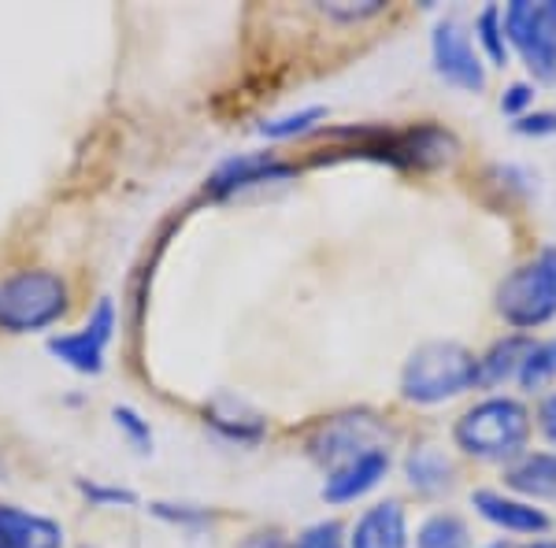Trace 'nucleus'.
<instances>
[{"label":"nucleus","mask_w":556,"mask_h":548,"mask_svg":"<svg viewBox=\"0 0 556 548\" xmlns=\"http://www.w3.org/2000/svg\"><path fill=\"white\" fill-rule=\"evenodd\" d=\"M479 385V356L460 341H424L401 371V397L434 408Z\"/></svg>","instance_id":"f257e3e1"},{"label":"nucleus","mask_w":556,"mask_h":548,"mask_svg":"<svg viewBox=\"0 0 556 548\" xmlns=\"http://www.w3.org/2000/svg\"><path fill=\"white\" fill-rule=\"evenodd\" d=\"M460 453L486 463H513L527 456L531 442V411L513 397H486L464 411L453 426Z\"/></svg>","instance_id":"f03ea898"},{"label":"nucleus","mask_w":556,"mask_h":548,"mask_svg":"<svg viewBox=\"0 0 556 548\" xmlns=\"http://www.w3.org/2000/svg\"><path fill=\"white\" fill-rule=\"evenodd\" d=\"M71 290L56 271H15L0 278V330L4 334H41L67 316Z\"/></svg>","instance_id":"7ed1b4c3"},{"label":"nucleus","mask_w":556,"mask_h":548,"mask_svg":"<svg viewBox=\"0 0 556 548\" xmlns=\"http://www.w3.org/2000/svg\"><path fill=\"white\" fill-rule=\"evenodd\" d=\"M497 316L513 330H538L556 319V248H542L527 264L501 278L497 293Z\"/></svg>","instance_id":"20e7f679"},{"label":"nucleus","mask_w":556,"mask_h":548,"mask_svg":"<svg viewBox=\"0 0 556 548\" xmlns=\"http://www.w3.org/2000/svg\"><path fill=\"white\" fill-rule=\"evenodd\" d=\"M505 20V38L508 49L519 52V60L538 82H556V0H513L508 8H501Z\"/></svg>","instance_id":"39448f33"},{"label":"nucleus","mask_w":556,"mask_h":548,"mask_svg":"<svg viewBox=\"0 0 556 548\" xmlns=\"http://www.w3.org/2000/svg\"><path fill=\"white\" fill-rule=\"evenodd\" d=\"M115 330H119V311H115L112 296H101L97 308L89 311L83 330H71V334H56L49 337V353L75 374H86V379H97L104 371L108 359V345L115 341Z\"/></svg>","instance_id":"423d86ee"},{"label":"nucleus","mask_w":556,"mask_h":548,"mask_svg":"<svg viewBox=\"0 0 556 548\" xmlns=\"http://www.w3.org/2000/svg\"><path fill=\"white\" fill-rule=\"evenodd\" d=\"M430 60L434 71L450 86L464 89V93H482L486 89V60L479 56L471 34L456 20H442L430 34Z\"/></svg>","instance_id":"0eeeda50"},{"label":"nucleus","mask_w":556,"mask_h":548,"mask_svg":"<svg viewBox=\"0 0 556 548\" xmlns=\"http://www.w3.org/2000/svg\"><path fill=\"white\" fill-rule=\"evenodd\" d=\"M382 422L367 419V416H342V419H330L323 422L316 434L308 437V456L323 467H342L353 456L367 453V448H386L382 445Z\"/></svg>","instance_id":"6e6552de"},{"label":"nucleus","mask_w":556,"mask_h":548,"mask_svg":"<svg viewBox=\"0 0 556 548\" xmlns=\"http://www.w3.org/2000/svg\"><path fill=\"white\" fill-rule=\"evenodd\" d=\"M298 175V167L278 160L275 152H249V156H235L227 164H219L212 170L208 186L204 193L212 201H227L235 193H245V190H256V186H271V182H286V178Z\"/></svg>","instance_id":"1a4fd4ad"},{"label":"nucleus","mask_w":556,"mask_h":548,"mask_svg":"<svg viewBox=\"0 0 556 548\" xmlns=\"http://www.w3.org/2000/svg\"><path fill=\"white\" fill-rule=\"evenodd\" d=\"M390 474V453L386 448H367V453L353 456L349 463L334 467L323 482V500L327 505H353V500L367 497L379 489L382 479Z\"/></svg>","instance_id":"9d476101"},{"label":"nucleus","mask_w":556,"mask_h":548,"mask_svg":"<svg viewBox=\"0 0 556 548\" xmlns=\"http://www.w3.org/2000/svg\"><path fill=\"white\" fill-rule=\"evenodd\" d=\"M471 505L479 511L486 523H493L505 534H523V537H542L549 530V515L542 508H534L531 500L519 497H505L497 489H475Z\"/></svg>","instance_id":"9b49d317"},{"label":"nucleus","mask_w":556,"mask_h":548,"mask_svg":"<svg viewBox=\"0 0 556 548\" xmlns=\"http://www.w3.org/2000/svg\"><path fill=\"white\" fill-rule=\"evenodd\" d=\"M0 548H64V526L38 511L0 505Z\"/></svg>","instance_id":"f8f14e48"},{"label":"nucleus","mask_w":556,"mask_h":548,"mask_svg":"<svg viewBox=\"0 0 556 548\" xmlns=\"http://www.w3.org/2000/svg\"><path fill=\"white\" fill-rule=\"evenodd\" d=\"M349 548H408V515L397 500H382V505L367 508L356 519Z\"/></svg>","instance_id":"ddd939ff"},{"label":"nucleus","mask_w":556,"mask_h":548,"mask_svg":"<svg viewBox=\"0 0 556 548\" xmlns=\"http://www.w3.org/2000/svg\"><path fill=\"white\" fill-rule=\"evenodd\" d=\"M405 479L416 493H427V497H434V493H445L453 489V479H456V467L450 456L442 453V448L434 445H419L412 448L405 456Z\"/></svg>","instance_id":"4468645a"},{"label":"nucleus","mask_w":556,"mask_h":548,"mask_svg":"<svg viewBox=\"0 0 556 548\" xmlns=\"http://www.w3.org/2000/svg\"><path fill=\"white\" fill-rule=\"evenodd\" d=\"M519 497L534 500H556V453H531L519 456V460L508 467L505 479Z\"/></svg>","instance_id":"2eb2a0df"},{"label":"nucleus","mask_w":556,"mask_h":548,"mask_svg":"<svg viewBox=\"0 0 556 548\" xmlns=\"http://www.w3.org/2000/svg\"><path fill=\"white\" fill-rule=\"evenodd\" d=\"M534 341L527 334H508L490 348L486 356H479V390H497L508 379H516L519 367H523L527 353H531Z\"/></svg>","instance_id":"dca6fc26"},{"label":"nucleus","mask_w":556,"mask_h":548,"mask_svg":"<svg viewBox=\"0 0 556 548\" xmlns=\"http://www.w3.org/2000/svg\"><path fill=\"white\" fill-rule=\"evenodd\" d=\"M208 422H212L215 434L227 437V442H238V445H256L260 437H264V430H267L264 419H260L256 411H245L235 400L215 404V408L208 411Z\"/></svg>","instance_id":"f3484780"},{"label":"nucleus","mask_w":556,"mask_h":548,"mask_svg":"<svg viewBox=\"0 0 556 548\" xmlns=\"http://www.w3.org/2000/svg\"><path fill=\"white\" fill-rule=\"evenodd\" d=\"M416 548H471V530L453 511H434L416 530Z\"/></svg>","instance_id":"a211bd4d"},{"label":"nucleus","mask_w":556,"mask_h":548,"mask_svg":"<svg viewBox=\"0 0 556 548\" xmlns=\"http://www.w3.org/2000/svg\"><path fill=\"white\" fill-rule=\"evenodd\" d=\"M323 119H327V107L312 104V107H298V112L275 115V119L260 123V138L267 141H290V138H304V133L319 130Z\"/></svg>","instance_id":"6ab92c4d"},{"label":"nucleus","mask_w":556,"mask_h":548,"mask_svg":"<svg viewBox=\"0 0 556 548\" xmlns=\"http://www.w3.org/2000/svg\"><path fill=\"white\" fill-rule=\"evenodd\" d=\"M475 41L482 44V52H486V60H490L493 67H508V56H513V49H508L505 20H501V8L497 4H486L479 12V20H475Z\"/></svg>","instance_id":"aec40b11"},{"label":"nucleus","mask_w":556,"mask_h":548,"mask_svg":"<svg viewBox=\"0 0 556 548\" xmlns=\"http://www.w3.org/2000/svg\"><path fill=\"white\" fill-rule=\"evenodd\" d=\"M516 382L523 385L527 393H542L545 385L556 382V337L534 341L531 353L523 359V367H519Z\"/></svg>","instance_id":"412c9836"},{"label":"nucleus","mask_w":556,"mask_h":548,"mask_svg":"<svg viewBox=\"0 0 556 548\" xmlns=\"http://www.w3.org/2000/svg\"><path fill=\"white\" fill-rule=\"evenodd\" d=\"M112 422H115V430H119V434L127 437V445L134 448V453H141V456L152 453L156 437H152L149 419L141 416L138 408H130V404H115V408H112Z\"/></svg>","instance_id":"4be33fe9"},{"label":"nucleus","mask_w":556,"mask_h":548,"mask_svg":"<svg viewBox=\"0 0 556 548\" xmlns=\"http://www.w3.org/2000/svg\"><path fill=\"white\" fill-rule=\"evenodd\" d=\"M78 493L93 508H134L138 505V493L123 489V485H104V482H78Z\"/></svg>","instance_id":"5701e85b"},{"label":"nucleus","mask_w":556,"mask_h":548,"mask_svg":"<svg viewBox=\"0 0 556 548\" xmlns=\"http://www.w3.org/2000/svg\"><path fill=\"white\" fill-rule=\"evenodd\" d=\"M293 548H349V537H345L342 523L323 519V523H312L308 530H301V537Z\"/></svg>","instance_id":"b1692460"},{"label":"nucleus","mask_w":556,"mask_h":548,"mask_svg":"<svg viewBox=\"0 0 556 548\" xmlns=\"http://www.w3.org/2000/svg\"><path fill=\"white\" fill-rule=\"evenodd\" d=\"M382 0H361V4H353V0H330V4H319L323 15H330V20H345V23H361V20H371V15L382 12Z\"/></svg>","instance_id":"393cba45"},{"label":"nucleus","mask_w":556,"mask_h":548,"mask_svg":"<svg viewBox=\"0 0 556 548\" xmlns=\"http://www.w3.org/2000/svg\"><path fill=\"white\" fill-rule=\"evenodd\" d=\"M152 515L167 519V523H175V526H186V530L212 523V511L193 508V505H164V500H156V505H152Z\"/></svg>","instance_id":"a878e982"},{"label":"nucleus","mask_w":556,"mask_h":548,"mask_svg":"<svg viewBox=\"0 0 556 548\" xmlns=\"http://www.w3.org/2000/svg\"><path fill=\"white\" fill-rule=\"evenodd\" d=\"M519 138H553L556 133V112H527L513 123Z\"/></svg>","instance_id":"bb28decb"},{"label":"nucleus","mask_w":556,"mask_h":548,"mask_svg":"<svg viewBox=\"0 0 556 548\" xmlns=\"http://www.w3.org/2000/svg\"><path fill=\"white\" fill-rule=\"evenodd\" d=\"M531 104H534V86H527V82H513L501 93V112L513 115V119L531 112Z\"/></svg>","instance_id":"cd10ccee"},{"label":"nucleus","mask_w":556,"mask_h":548,"mask_svg":"<svg viewBox=\"0 0 556 548\" xmlns=\"http://www.w3.org/2000/svg\"><path fill=\"white\" fill-rule=\"evenodd\" d=\"M235 548H293L290 541H286L278 530H256V534L241 537V541Z\"/></svg>","instance_id":"c85d7f7f"},{"label":"nucleus","mask_w":556,"mask_h":548,"mask_svg":"<svg viewBox=\"0 0 556 548\" xmlns=\"http://www.w3.org/2000/svg\"><path fill=\"white\" fill-rule=\"evenodd\" d=\"M538 430L545 434V442L556 445V393H549L538 408Z\"/></svg>","instance_id":"c756f323"},{"label":"nucleus","mask_w":556,"mask_h":548,"mask_svg":"<svg viewBox=\"0 0 556 548\" xmlns=\"http://www.w3.org/2000/svg\"><path fill=\"white\" fill-rule=\"evenodd\" d=\"M486 548H505V545H486Z\"/></svg>","instance_id":"7c9ffc66"}]
</instances>
